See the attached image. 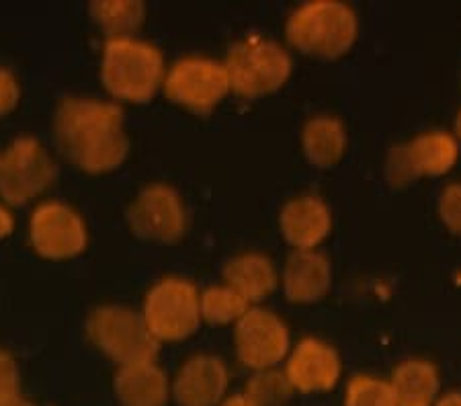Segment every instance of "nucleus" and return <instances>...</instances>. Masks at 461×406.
I'll use <instances>...</instances> for the list:
<instances>
[{
    "label": "nucleus",
    "instance_id": "obj_10",
    "mask_svg": "<svg viewBox=\"0 0 461 406\" xmlns=\"http://www.w3.org/2000/svg\"><path fill=\"white\" fill-rule=\"evenodd\" d=\"M236 353L242 365L255 372L277 367L289 351V330L285 322L269 310L250 308L236 322Z\"/></svg>",
    "mask_w": 461,
    "mask_h": 406
},
{
    "label": "nucleus",
    "instance_id": "obj_6",
    "mask_svg": "<svg viewBox=\"0 0 461 406\" xmlns=\"http://www.w3.org/2000/svg\"><path fill=\"white\" fill-rule=\"evenodd\" d=\"M142 314L160 343L187 338L202 322L195 285L176 277L162 279L148 292Z\"/></svg>",
    "mask_w": 461,
    "mask_h": 406
},
{
    "label": "nucleus",
    "instance_id": "obj_21",
    "mask_svg": "<svg viewBox=\"0 0 461 406\" xmlns=\"http://www.w3.org/2000/svg\"><path fill=\"white\" fill-rule=\"evenodd\" d=\"M91 14L107 40H131L144 23L146 6L133 0H96L91 3Z\"/></svg>",
    "mask_w": 461,
    "mask_h": 406
},
{
    "label": "nucleus",
    "instance_id": "obj_13",
    "mask_svg": "<svg viewBox=\"0 0 461 406\" xmlns=\"http://www.w3.org/2000/svg\"><path fill=\"white\" fill-rule=\"evenodd\" d=\"M285 374L295 392H326L340 378V359L330 345L318 338H303L289 356Z\"/></svg>",
    "mask_w": 461,
    "mask_h": 406
},
{
    "label": "nucleus",
    "instance_id": "obj_5",
    "mask_svg": "<svg viewBox=\"0 0 461 406\" xmlns=\"http://www.w3.org/2000/svg\"><path fill=\"white\" fill-rule=\"evenodd\" d=\"M226 70L230 88L244 99L269 95L287 83L292 74V58L271 40L249 35L228 51Z\"/></svg>",
    "mask_w": 461,
    "mask_h": 406
},
{
    "label": "nucleus",
    "instance_id": "obj_22",
    "mask_svg": "<svg viewBox=\"0 0 461 406\" xmlns=\"http://www.w3.org/2000/svg\"><path fill=\"white\" fill-rule=\"evenodd\" d=\"M202 319L210 324L238 322L250 310V302L228 285H213L199 295Z\"/></svg>",
    "mask_w": 461,
    "mask_h": 406
},
{
    "label": "nucleus",
    "instance_id": "obj_15",
    "mask_svg": "<svg viewBox=\"0 0 461 406\" xmlns=\"http://www.w3.org/2000/svg\"><path fill=\"white\" fill-rule=\"evenodd\" d=\"M279 224L285 240L295 250H314L330 234L332 216L322 199L303 195L285 205Z\"/></svg>",
    "mask_w": 461,
    "mask_h": 406
},
{
    "label": "nucleus",
    "instance_id": "obj_33",
    "mask_svg": "<svg viewBox=\"0 0 461 406\" xmlns=\"http://www.w3.org/2000/svg\"><path fill=\"white\" fill-rule=\"evenodd\" d=\"M0 158H3V157H0Z\"/></svg>",
    "mask_w": 461,
    "mask_h": 406
},
{
    "label": "nucleus",
    "instance_id": "obj_24",
    "mask_svg": "<svg viewBox=\"0 0 461 406\" xmlns=\"http://www.w3.org/2000/svg\"><path fill=\"white\" fill-rule=\"evenodd\" d=\"M345 406H398L390 380L355 375L345 390Z\"/></svg>",
    "mask_w": 461,
    "mask_h": 406
},
{
    "label": "nucleus",
    "instance_id": "obj_16",
    "mask_svg": "<svg viewBox=\"0 0 461 406\" xmlns=\"http://www.w3.org/2000/svg\"><path fill=\"white\" fill-rule=\"evenodd\" d=\"M330 263L318 250H295L284 271L285 295L295 304H312L330 290Z\"/></svg>",
    "mask_w": 461,
    "mask_h": 406
},
{
    "label": "nucleus",
    "instance_id": "obj_7",
    "mask_svg": "<svg viewBox=\"0 0 461 406\" xmlns=\"http://www.w3.org/2000/svg\"><path fill=\"white\" fill-rule=\"evenodd\" d=\"M56 165L35 138H19L0 158V195L6 203L23 205L41 195L56 179Z\"/></svg>",
    "mask_w": 461,
    "mask_h": 406
},
{
    "label": "nucleus",
    "instance_id": "obj_30",
    "mask_svg": "<svg viewBox=\"0 0 461 406\" xmlns=\"http://www.w3.org/2000/svg\"><path fill=\"white\" fill-rule=\"evenodd\" d=\"M435 406H461V392H449V394L438 396Z\"/></svg>",
    "mask_w": 461,
    "mask_h": 406
},
{
    "label": "nucleus",
    "instance_id": "obj_8",
    "mask_svg": "<svg viewBox=\"0 0 461 406\" xmlns=\"http://www.w3.org/2000/svg\"><path fill=\"white\" fill-rule=\"evenodd\" d=\"M459 158L457 138L447 131H427L406 144L393 146L385 160V175L393 187L412 183L420 176L449 173Z\"/></svg>",
    "mask_w": 461,
    "mask_h": 406
},
{
    "label": "nucleus",
    "instance_id": "obj_26",
    "mask_svg": "<svg viewBox=\"0 0 461 406\" xmlns=\"http://www.w3.org/2000/svg\"><path fill=\"white\" fill-rule=\"evenodd\" d=\"M19 369L9 353L0 351V401L19 394Z\"/></svg>",
    "mask_w": 461,
    "mask_h": 406
},
{
    "label": "nucleus",
    "instance_id": "obj_23",
    "mask_svg": "<svg viewBox=\"0 0 461 406\" xmlns=\"http://www.w3.org/2000/svg\"><path fill=\"white\" fill-rule=\"evenodd\" d=\"M244 394L255 406H285L295 394V388L289 382L285 369L271 367L255 372Z\"/></svg>",
    "mask_w": 461,
    "mask_h": 406
},
{
    "label": "nucleus",
    "instance_id": "obj_9",
    "mask_svg": "<svg viewBox=\"0 0 461 406\" xmlns=\"http://www.w3.org/2000/svg\"><path fill=\"white\" fill-rule=\"evenodd\" d=\"M167 97L195 113H210L232 91L224 62L210 58H183L165 77Z\"/></svg>",
    "mask_w": 461,
    "mask_h": 406
},
{
    "label": "nucleus",
    "instance_id": "obj_25",
    "mask_svg": "<svg viewBox=\"0 0 461 406\" xmlns=\"http://www.w3.org/2000/svg\"><path fill=\"white\" fill-rule=\"evenodd\" d=\"M438 216L451 232L461 234V183L445 187L438 199Z\"/></svg>",
    "mask_w": 461,
    "mask_h": 406
},
{
    "label": "nucleus",
    "instance_id": "obj_3",
    "mask_svg": "<svg viewBox=\"0 0 461 406\" xmlns=\"http://www.w3.org/2000/svg\"><path fill=\"white\" fill-rule=\"evenodd\" d=\"M359 23L351 6L332 0H316L297 9L287 21L285 33L294 48L320 58L347 54L357 40Z\"/></svg>",
    "mask_w": 461,
    "mask_h": 406
},
{
    "label": "nucleus",
    "instance_id": "obj_17",
    "mask_svg": "<svg viewBox=\"0 0 461 406\" xmlns=\"http://www.w3.org/2000/svg\"><path fill=\"white\" fill-rule=\"evenodd\" d=\"M113 386L122 406H167L173 396L167 374L154 361L119 367Z\"/></svg>",
    "mask_w": 461,
    "mask_h": 406
},
{
    "label": "nucleus",
    "instance_id": "obj_14",
    "mask_svg": "<svg viewBox=\"0 0 461 406\" xmlns=\"http://www.w3.org/2000/svg\"><path fill=\"white\" fill-rule=\"evenodd\" d=\"M228 390L226 364L212 356H197L178 369L173 398L178 406H220Z\"/></svg>",
    "mask_w": 461,
    "mask_h": 406
},
{
    "label": "nucleus",
    "instance_id": "obj_31",
    "mask_svg": "<svg viewBox=\"0 0 461 406\" xmlns=\"http://www.w3.org/2000/svg\"><path fill=\"white\" fill-rule=\"evenodd\" d=\"M0 406H35V404L32 401H27L25 396H21V392H19V394H13L9 398H3V401H0Z\"/></svg>",
    "mask_w": 461,
    "mask_h": 406
},
{
    "label": "nucleus",
    "instance_id": "obj_20",
    "mask_svg": "<svg viewBox=\"0 0 461 406\" xmlns=\"http://www.w3.org/2000/svg\"><path fill=\"white\" fill-rule=\"evenodd\" d=\"M302 144L312 165L320 168L334 167L347 150L345 125L330 115L314 117L303 128Z\"/></svg>",
    "mask_w": 461,
    "mask_h": 406
},
{
    "label": "nucleus",
    "instance_id": "obj_2",
    "mask_svg": "<svg viewBox=\"0 0 461 406\" xmlns=\"http://www.w3.org/2000/svg\"><path fill=\"white\" fill-rule=\"evenodd\" d=\"M101 78L115 99L146 103L165 83V60L154 46L140 40H107Z\"/></svg>",
    "mask_w": 461,
    "mask_h": 406
},
{
    "label": "nucleus",
    "instance_id": "obj_11",
    "mask_svg": "<svg viewBox=\"0 0 461 406\" xmlns=\"http://www.w3.org/2000/svg\"><path fill=\"white\" fill-rule=\"evenodd\" d=\"M29 236L37 255L46 258H70L86 247L85 221L68 205L48 202L33 212Z\"/></svg>",
    "mask_w": 461,
    "mask_h": 406
},
{
    "label": "nucleus",
    "instance_id": "obj_29",
    "mask_svg": "<svg viewBox=\"0 0 461 406\" xmlns=\"http://www.w3.org/2000/svg\"><path fill=\"white\" fill-rule=\"evenodd\" d=\"M220 406H255V404L249 401L247 394H232V396H226L224 402Z\"/></svg>",
    "mask_w": 461,
    "mask_h": 406
},
{
    "label": "nucleus",
    "instance_id": "obj_19",
    "mask_svg": "<svg viewBox=\"0 0 461 406\" xmlns=\"http://www.w3.org/2000/svg\"><path fill=\"white\" fill-rule=\"evenodd\" d=\"M226 285L247 302H260L277 287V271L269 257L247 253L232 258L224 269Z\"/></svg>",
    "mask_w": 461,
    "mask_h": 406
},
{
    "label": "nucleus",
    "instance_id": "obj_1",
    "mask_svg": "<svg viewBox=\"0 0 461 406\" xmlns=\"http://www.w3.org/2000/svg\"><path fill=\"white\" fill-rule=\"evenodd\" d=\"M59 152L85 173L113 171L128 157L123 111L115 103L64 99L54 117Z\"/></svg>",
    "mask_w": 461,
    "mask_h": 406
},
{
    "label": "nucleus",
    "instance_id": "obj_4",
    "mask_svg": "<svg viewBox=\"0 0 461 406\" xmlns=\"http://www.w3.org/2000/svg\"><path fill=\"white\" fill-rule=\"evenodd\" d=\"M86 337L119 367L154 361L160 349L144 314L119 306L95 310L86 320Z\"/></svg>",
    "mask_w": 461,
    "mask_h": 406
},
{
    "label": "nucleus",
    "instance_id": "obj_27",
    "mask_svg": "<svg viewBox=\"0 0 461 406\" xmlns=\"http://www.w3.org/2000/svg\"><path fill=\"white\" fill-rule=\"evenodd\" d=\"M19 97L21 91L17 80H14L9 70L0 68V115L9 113V111L17 107Z\"/></svg>",
    "mask_w": 461,
    "mask_h": 406
},
{
    "label": "nucleus",
    "instance_id": "obj_32",
    "mask_svg": "<svg viewBox=\"0 0 461 406\" xmlns=\"http://www.w3.org/2000/svg\"><path fill=\"white\" fill-rule=\"evenodd\" d=\"M456 136L461 140V111H459V115H457V120H456Z\"/></svg>",
    "mask_w": 461,
    "mask_h": 406
},
{
    "label": "nucleus",
    "instance_id": "obj_18",
    "mask_svg": "<svg viewBox=\"0 0 461 406\" xmlns=\"http://www.w3.org/2000/svg\"><path fill=\"white\" fill-rule=\"evenodd\" d=\"M390 386L396 396L398 406H435L438 401L437 367L427 359H408L393 369Z\"/></svg>",
    "mask_w": 461,
    "mask_h": 406
},
{
    "label": "nucleus",
    "instance_id": "obj_12",
    "mask_svg": "<svg viewBox=\"0 0 461 406\" xmlns=\"http://www.w3.org/2000/svg\"><path fill=\"white\" fill-rule=\"evenodd\" d=\"M128 220L133 234L158 242H176L187 228L181 197L168 185L146 187L130 208Z\"/></svg>",
    "mask_w": 461,
    "mask_h": 406
},
{
    "label": "nucleus",
    "instance_id": "obj_28",
    "mask_svg": "<svg viewBox=\"0 0 461 406\" xmlns=\"http://www.w3.org/2000/svg\"><path fill=\"white\" fill-rule=\"evenodd\" d=\"M14 228V221L11 212L5 208V205H0V239H5V236H9Z\"/></svg>",
    "mask_w": 461,
    "mask_h": 406
}]
</instances>
